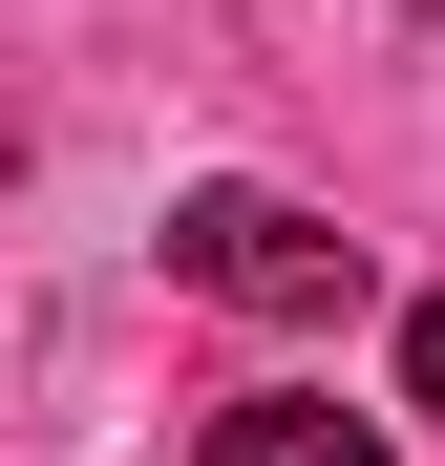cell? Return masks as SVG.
Listing matches in <instances>:
<instances>
[{
	"mask_svg": "<svg viewBox=\"0 0 445 466\" xmlns=\"http://www.w3.org/2000/svg\"><path fill=\"white\" fill-rule=\"evenodd\" d=\"M170 276L234 297V319H360V233L297 212V191H191L170 212Z\"/></svg>",
	"mask_w": 445,
	"mask_h": 466,
	"instance_id": "1",
	"label": "cell"
},
{
	"mask_svg": "<svg viewBox=\"0 0 445 466\" xmlns=\"http://www.w3.org/2000/svg\"><path fill=\"white\" fill-rule=\"evenodd\" d=\"M212 466H382L360 403H212Z\"/></svg>",
	"mask_w": 445,
	"mask_h": 466,
	"instance_id": "2",
	"label": "cell"
},
{
	"mask_svg": "<svg viewBox=\"0 0 445 466\" xmlns=\"http://www.w3.org/2000/svg\"><path fill=\"white\" fill-rule=\"evenodd\" d=\"M403 403L445 424V297H424V319H403Z\"/></svg>",
	"mask_w": 445,
	"mask_h": 466,
	"instance_id": "3",
	"label": "cell"
}]
</instances>
